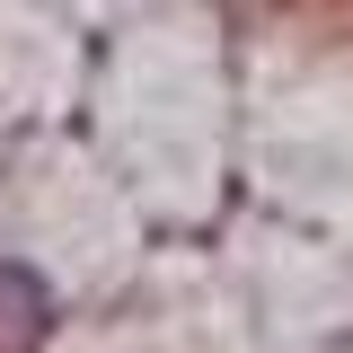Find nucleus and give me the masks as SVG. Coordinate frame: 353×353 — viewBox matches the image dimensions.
<instances>
[{
	"mask_svg": "<svg viewBox=\"0 0 353 353\" xmlns=\"http://www.w3.org/2000/svg\"><path fill=\"white\" fill-rule=\"evenodd\" d=\"M44 318H53L44 283L27 274V265H0V353H27L44 336Z\"/></svg>",
	"mask_w": 353,
	"mask_h": 353,
	"instance_id": "1",
	"label": "nucleus"
}]
</instances>
